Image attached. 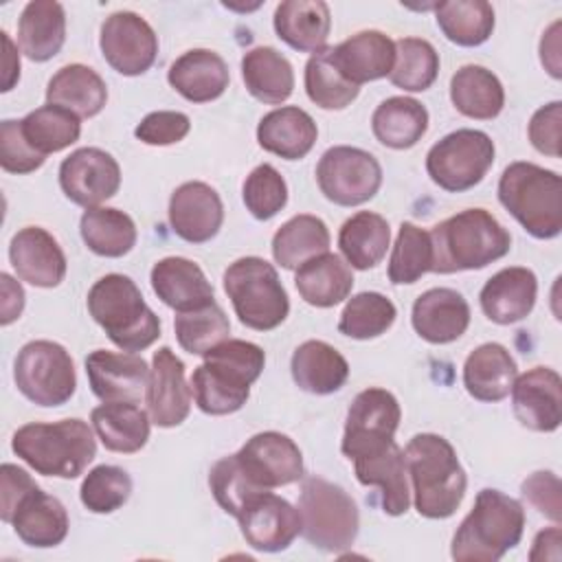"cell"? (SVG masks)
Listing matches in <instances>:
<instances>
[{
    "mask_svg": "<svg viewBox=\"0 0 562 562\" xmlns=\"http://www.w3.org/2000/svg\"><path fill=\"white\" fill-rule=\"evenodd\" d=\"M522 496L547 518L560 522L562 501H560V479L553 472H533L522 481Z\"/></svg>",
    "mask_w": 562,
    "mask_h": 562,
    "instance_id": "cell-57",
    "label": "cell"
},
{
    "mask_svg": "<svg viewBox=\"0 0 562 562\" xmlns=\"http://www.w3.org/2000/svg\"><path fill=\"white\" fill-rule=\"evenodd\" d=\"M173 329H176L178 345L184 351L193 356H204L228 338L231 323L224 310L213 301L191 312H178L173 321Z\"/></svg>",
    "mask_w": 562,
    "mask_h": 562,
    "instance_id": "cell-49",
    "label": "cell"
},
{
    "mask_svg": "<svg viewBox=\"0 0 562 562\" xmlns=\"http://www.w3.org/2000/svg\"><path fill=\"white\" fill-rule=\"evenodd\" d=\"M400 404L386 389H364L360 391L349 411L342 432L340 450L347 459H353L367 450H373L393 439L400 426Z\"/></svg>",
    "mask_w": 562,
    "mask_h": 562,
    "instance_id": "cell-13",
    "label": "cell"
},
{
    "mask_svg": "<svg viewBox=\"0 0 562 562\" xmlns=\"http://www.w3.org/2000/svg\"><path fill=\"white\" fill-rule=\"evenodd\" d=\"M516 419L536 432H553L562 422V380L549 367H533L512 384Z\"/></svg>",
    "mask_w": 562,
    "mask_h": 562,
    "instance_id": "cell-20",
    "label": "cell"
},
{
    "mask_svg": "<svg viewBox=\"0 0 562 562\" xmlns=\"http://www.w3.org/2000/svg\"><path fill=\"white\" fill-rule=\"evenodd\" d=\"M529 140L531 145L551 158H560V138H562V103L551 101L538 108L529 121Z\"/></svg>",
    "mask_w": 562,
    "mask_h": 562,
    "instance_id": "cell-56",
    "label": "cell"
},
{
    "mask_svg": "<svg viewBox=\"0 0 562 562\" xmlns=\"http://www.w3.org/2000/svg\"><path fill=\"white\" fill-rule=\"evenodd\" d=\"M356 468V479L362 485L380 487L382 492V509L389 516H402L411 505V490L406 481V463L404 450L395 443V439L367 450L351 459Z\"/></svg>",
    "mask_w": 562,
    "mask_h": 562,
    "instance_id": "cell-23",
    "label": "cell"
},
{
    "mask_svg": "<svg viewBox=\"0 0 562 562\" xmlns=\"http://www.w3.org/2000/svg\"><path fill=\"white\" fill-rule=\"evenodd\" d=\"M413 329L432 345L461 338L470 325V305L452 288H430L413 303Z\"/></svg>",
    "mask_w": 562,
    "mask_h": 562,
    "instance_id": "cell-24",
    "label": "cell"
},
{
    "mask_svg": "<svg viewBox=\"0 0 562 562\" xmlns=\"http://www.w3.org/2000/svg\"><path fill=\"white\" fill-rule=\"evenodd\" d=\"M237 520L246 542L263 553L288 549L301 533L299 509L272 492L252 498Z\"/></svg>",
    "mask_w": 562,
    "mask_h": 562,
    "instance_id": "cell-18",
    "label": "cell"
},
{
    "mask_svg": "<svg viewBox=\"0 0 562 562\" xmlns=\"http://www.w3.org/2000/svg\"><path fill=\"white\" fill-rule=\"evenodd\" d=\"M35 485L31 474L13 463H2L0 468V518L7 522L18 501Z\"/></svg>",
    "mask_w": 562,
    "mask_h": 562,
    "instance_id": "cell-58",
    "label": "cell"
},
{
    "mask_svg": "<svg viewBox=\"0 0 562 562\" xmlns=\"http://www.w3.org/2000/svg\"><path fill=\"white\" fill-rule=\"evenodd\" d=\"M13 380L18 391L37 406H61L77 389L75 362L53 340L26 342L15 356Z\"/></svg>",
    "mask_w": 562,
    "mask_h": 562,
    "instance_id": "cell-10",
    "label": "cell"
},
{
    "mask_svg": "<svg viewBox=\"0 0 562 562\" xmlns=\"http://www.w3.org/2000/svg\"><path fill=\"white\" fill-rule=\"evenodd\" d=\"M222 222L224 204L211 184L191 180L171 193L169 224L180 239L189 244H204L220 233Z\"/></svg>",
    "mask_w": 562,
    "mask_h": 562,
    "instance_id": "cell-21",
    "label": "cell"
},
{
    "mask_svg": "<svg viewBox=\"0 0 562 562\" xmlns=\"http://www.w3.org/2000/svg\"><path fill=\"white\" fill-rule=\"evenodd\" d=\"M321 193L338 206H358L369 202L382 184V167L373 154L336 145L329 147L316 165Z\"/></svg>",
    "mask_w": 562,
    "mask_h": 562,
    "instance_id": "cell-12",
    "label": "cell"
},
{
    "mask_svg": "<svg viewBox=\"0 0 562 562\" xmlns=\"http://www.w3.org/2000/svg\"><path fill=\"white\" fill-rule=\"evenodd\" d=\"M88 312L121 351H143L160 336V321L138 285L119 272L105 274L88 292Z\"/></svg>",
    "mask_w": 562,
    "mask_h": 562,
    "instance_id": "cell-6",
    "label": "cell"
},
{
    "mask_svg": "<svg viewBox=\"0 0 562 562\" xmlns=\"http://www.w3.org/2000/svg\"><path fill=\"white\" fill-rule=\"evenodd\" d=\"M9 259L15 274L35 288H55L66 277V255L57 239L40 228H20L9 244Z\"/></svg>",
    "mask_w": 562,
    "mask_h": 562,
    "instance_id": "cell-22",
    "label": "cell"
},
{
    "mask_svg": "<svg viewBox=\"0 0 562 562\" xmlns=\"http://www.w3.org/2000/svg\"><path fill=\"white\" fill-rule=\"evenodd\" d=\"M11 448L37 474L57 479L79 476L97 454L92 428L77 417L24 424L15 430Z\"/></svg>",
    "mask_w": 562,
    "mask_h": 562,
    "instance_id": "cell-5",
    "label": "cell"
},
{
    "mask_svg": "<svg viewBox=\"0 0 562 562\" xmlns=\"http://www.w3.org/2000/svg\"><path fill=\"white\" fill-rule=\"evenodd\" d=\"M90 422L101 443L112 452H138L149 439V415L134 402H103L92 408Z\"/></svg>",
    "mask_w": 562,
    "mask_h": 562,
    "instance_id": "cell-37",
    "label": "cell"
},
{
    "mask_svg": "<svg viewBox=\"0 0 562 562\" xmlns=\"http://www.w3.org/2000/svg\"><path fill=\"white\" fill-rule=\"evenodd\" d=\"M518 375L512 353L498 342L476 347L463 364V386L479 402H501Z\"/></svg>",
    "mask_w": 562,
    "mask_h": 562,
    "instance_id": "cell-32",
    "label": "cell"
},
{
    "mask_svg": "<svg viewBox=\"0 0 562 562\" xmlns=\"http://www.w3.org/2000/svg\"><path fill=\"white\" fill-rule=\"evenodd\" d=\"M430 270H432L430 233L411 222H402L395 246L391 250V259H389V281L395 285L415 283Z\"/></svg>",
    "mask_w": 562,
    "mask_h": 562,
    "instance_id": "cell-50",
    "label": "cell"
},
{
    "mask_svg": "<svg viewBox=\"0 0 562 562\" xmlns=\"http://www.w3.org/2000/svg\"><path fill=\"white\" fill-rule=\"evenodd\" d=\"M540 61L553 79L562 77V70H560V20H555L540 40Z\"/></svg>",
    "mask_w": 562,
    "mask_h": 562,
    "instance_id": "cell-60",
    "label": "cell"
},
{
    "mask_svg": "<svg viewBox=\"0 0 562 562\" xmlns=\"http://www.w3.org/2000/svg\"><path fill=\"white\" fill-rule=\"evenodd\" d=\"M105 61L125 77L147 72L158 55V37L149 22L134 11H116L101 24L99 37Z\"/></svg>",
    "mask_w": 562,
    "mask_h": 562,
    "instance_id": "cell-14",
    "label": "cell"
},
{
    "mask_svg": "<svg viewBox=\"0 0 562 562\" xmlns=\"http://www.w3.org/2000/svg\"><path fill=\"white\" fill-rule=\"evenodd\" d=\"M0 281H2V305H0L2 307V316H0V323L9 325V323H13L22 314L24 290L7 272L0 274Z\"/></svg>",
    "mask_w": 562,
    "mask_h": 562,
    "instance_id": "cell-59",
    "label": "cell"
},
{
    "mask_svg": "<svg viewBox=\"0 0 562 562\" xmlns=\"http://www.w3.org/2000/svg\"><path fill=\"white\" fill-rule=\"evenodd\" d=\"M397 310L391 299L380 292H360L351 296L338 321V331L356 340L382 336L395 323Z\"/></svg>",
    "mask_w": 562,
    "mask_h": 562,
    "instance_id": "cell-48",
    "label": "cell"
},
{
    "mask_svg": "<svg viewBox=\"0 0 562 562\" xmlns=\"http://www.w3.org/2000/svg\"><path fill=\"white\" fill-rule=\"evenodd\" d=\"M156 296L176 312H191L215 301L213 285L204 270L184 257H165L149 274Z\"/></svg>",
    "mask_w": 562,
    "mask_h": 562,
    "instance_id": "cell-27",
    "label": "cell"
},
{
    "mask_svg": "<svg viewBox=\"0 0 562 562\" xmlns=\"http://www.w3.org/2000/svg\"><path fill=\"white\" fill-rule=\"evenodd\" d=\"M209 485H211V492H213L217 505L235 518L244 512V507L252 498H257L263 492H270V490H261L259 485H255V481L241 468L237 454L222 457L220 461L213 463V468L209 472Z\"/></svg>",
    "mask_w": 562,
    "mask_h": 562,
    "instance_id": "cell-51",
    "label": "cell"
},
{
    "mask_svg": "<svg viewBox=\"0 0 562 562\" xmlns=\"http://www.w3.org/2000/svg\"><path fill=\"white\" fill-rule=\"evenodd\" d=\"M40 156L22 134L20 121L7 119L0 123V165L9 173H31L44 165Z\"/></svg>",
    "mask_w": 562,
    "mask_h": 562,
    "instance_id": "cell-54",
    "label": "cell"
},
{
    "mask_svg": "<svg viewBox=\"0 0 562 562\" xmlns=\"http://www.w3.org/2000/svg\"><path fill=\"white\" fill-rule=\"evenodd\" d=\"M263 364L266 353L259 345L226 338L204 353V362L191 375V393L198 408L206 415H231L239 411Z\"/></svg>",
    "mask_w": 562,
    "mask_h": 562,
    "instance_id": "cell-1",
    "label": "cell"
},
{
    "mask_svg": "<svg viewBox=\"0 0 562 562\" xmlns=\"http://www.w3.org/2000/svg\"><path fill=\"white\" fill-rule=\"evenodd\" d=\"M235 454L246 474L261 490L290 485L303 479V454L283 432H257Z\"/></svg>",
    "mask_w": 562,
    "mask_h": 562,
    "instance_id": "cell-16",
    "label": "cell"
},
{
    "mask_svg": "<svg viewBox=\"0 0 562 562\" xmlns=\"http://www.w3.org/2000/svg\"><path fill=\"white\" fill-rule=\"evenodd\" d=\"M329 29L331 15L323 0H285L274 9V31L294 50L316 53L325 48Z\"/></svg>",
    "mask_w": 562,
    "mask_h": 562,
    "instance_id": "cell-33",
    "label": "cell"
},
{
    "mask_svg": "<svg viewBox=\"0 0 562 562\" xmlns=\"http://www.w3.org/2000/svg\"><path fill=\"white\" fill-rule=\"evenodd\" d=\"M20 127L29 145L44 158L48 154L70 147L72 143L79 140V134H81L79 116L50 103L20 119Z\"/></svg>",
    "mask_w": 562,
    "mask_h": 562,
    "instance_id": "cell-45",
    "label": "cell"
},
{
    "mask_svg": "<svg viewBox=\"0 0 562 562\" xmlns=\"http://www.w3.org/2000/svg\"><path fill=\"white\" fill-rule=\"evenodd\" d=\"M547 549L553 551V555L560 560V527H551L544 529L536 536L533 540V549L529 553V560H547Z\"/></svg>",
    "mask_w": 562,
    "mask_h": 562,
    "instance_id": "cell-62",
    "label": "cell"
},
{
    "mask_svg": "<svg viewBox=\"0 0 562 562\" xmlns=\"http://www.w3.org/2000/svg\"><path fill=\"white\" fill-rule=\"evenodd\" d=\"M83 244L99 257H123L136 244V224L134 220L110 206L86 209L79 222Z\"/></svg>",
    "mask_w": 562,
    "mask_h": 562,
    "instance_id": "cell-42",
    "label": "cell"
},
{
    "mask_svg": "<svg viewBox=\"0 0 562 562\" xmlns=\"http://www.w3.org/2000/svg\"><path fill=\"white\" fill-rule=\"evenodd\" d=\"M432 270L452 274L461 270H481L505 257L512 248L507 228L485 209H465L430 231Z\"/></svg>",
    "mask_w": 562,
    "mask_h": 562,
    "instance_id": "cell-3",
    "label": "cell"
},
{
    "mask_svg": "<svg viewBox=\"0 0 562 562\" xmlns=\"http://www.w3.org/2000/svg\"><path fill=\"white\" fill-rule=\"evenodd\" d=\"M18 40L31 61L53 59L66 40V13L55 0H33L22 9Z\"/></svg>",
    "mask_w": 562,
    "mask_h": 562,
    "instance_id": "cell-34",
    "label": "cell"
},
{
    "mask_svg": "<svg viewBox=\"0 0 562 562\" xmlns=\"http://www.w3.org/2000/svg\"><path fill=\"white\" fill-rule=\"evenodd\" d=\"M0 35H2V46H4V53H2V92H9V90H13V86L20 79V55H18V48L11 42L9 33L2 31Z\"/></svg>",
    "mask_w": 562,
    "mask_h": 562,
    "instance_id": "cell-61",
    "label": "cell"
},
{
    "mask_svg": "<svg viewBox=\"0 0 562 562\" xmlns=\"http://www.w3.org/2000/svg\"><path fill=\"white\" fill-rule=\"evenodd\" d=\"M538 296V279L529 268L512 266L498 270L479 294L483 314L498 325H512L531 314Z\"/></svg>",
    "mask_w": 562,
    "mask_h": 562,
    "instance_id": "cell-26",
    "label": "cell"
},
{
    "mask_svg": "<svg viewBox=\"0 0 562 562\" xmlns=\"http://www.w3.org/2000/svg\"><path fill=\"white\" fill-rule=\"evenodd\" d=\"M522 529V505L501 490L485 487L459 525L450 555L457 562H496L520 542Z\"/></svg>",
    "mask_w": 562,
    "mask_h": 562,
    "instance_id": "cell-4",
    "label": "cell"
},
{
    "mask_svg": "<svg viewBox=\"0 0 562 562\" xmlns=\"http://www.w3.org/2000/svg\"><path fill=\"white\" fill-rule=\"evenodd\" d=\"M437 26L457 46H481L494 31V9L485 0H450L435 4Z\"/></svg>",
    "mask_w": 562,
    "mask_h": 562,
    "instance_id": "cell-44",
    "label": "cell"
},
{
    "mask_svg": "<svg viewBox=\"0 0 562 562\" xmlns=\"http://www.w3.org/2000/svg\"><path fill=\"white\" fill-rule=\"evenodd\" d=\"M301 533L316 549L340 553L358 536L360 516L356 501L336 483L321 476H307L299 496Z\"/></svg>",
    "mask_w": 562,
    "mask_h": 562,
    "instance_id": "cell-9",
    "label": "cell"
},
{
    "mask_svg": "<svg viewBox=\"0 0 562 562\" xmlns=\"http://www.w3.org/2000/svg\"><path fill=\"white\" fill-rule=\"evenodd\" d=\"M439 75V55L435 46L419 37L395 42V64L389 75L391 83L406 92L428 90Z\"/></svg>",
    "mask_w": 562,
    "mask_h": 562,
    "instance_id": "cell-47",
    "label": "cell"
},
{
    "mask_svg": "<svg viewBox=\"0 0 562 562\" xmlns=\"http://www.w3.org/2000/svg\"><path fill=\"white\" fill-rule=\"evenodd\" d=\"M59 187L68 200L92 209L119 191L121 167L108 151L99 147H81L61 160Z\"/></svg>",
    "mask_w": 562,
    "mask_h": 562,
    "instance_id": "cell-15",
    "label": "cell"
},
{
    "mask_svg": "<svg viewBox=\"0 0 562 562\" xmlns=\"http://www.w3.org/2000/svg\"><path fill=\"white\" fill-rule=\"evenodd\" d=\"M305 92L323 110H342L358 97L360 88L340 75L331 59V46H325L312 53L305 64Z\"/></svg>",
    "mask_w": 562,
    "mask_h": 562,
    "instance_id": "cell-46",
    "label": "cell"
},
{
    "mask_svg": "<svg viewBox=\"0 0 562 562\" xmlns=\"http://www.w3.org/2000/svg\"><path fill=\"white\" fill-rule=\"evenodd\" d=\"M290 371L296 386L314 395L336 393L349 378L345 356L325 340L301 342L292 353Z\"/></svg>",
    "mask_w": 562,
    "mask_h": 562,
    "instance_id": "cell-30",
    "label": "cell"
},
{
    "mask_svg": "<svg viewBox=\"0 0 562 562\" xmlns=\"http://www.w3.org/2000/svg\"><path fill=\"white\" fill-rule=\"evenodd\" d=\"M86 373L92 393L101 402H134L147 393L149 367L132 351L97 349L86 358Z\"/></svg>",
    "mask_w": 562,
    "mask_h": 562,
    "instance_id": "cell-17",
    "label": "cell"
},
{
    "mask_svg": "<svg viewBox=\"0 0 562 562\" xmlns=\"http://www.w3.org/2000/svg\"><path fill=\"white\" fill-rule=\"evenodd\" d=\"M316 136L318 127L314 119L296 105L277 108L268 112L257 125L259 145L285 160H299L307 156L316 143Z\"/></svg>",
    "mask_w": 562,
    "mask_h": 562,
    "instance_id": "cell-31",
    "label": "cell"
},
{
    "mask_svg": "<svg viewBox=\"0 0 562 562\" xmlns=\"http://www.w3.org/2000/svg\"><path fill=\"white\" fill-rule=\"evenodd\" d=\"M244 204L255 220L274 217L288 202V184L283 176L268 162L255 167L241 187Z\"/></svg>",
    "mask_w": 562,
    "mask_h": 562,
    "instance_id": "cell-53",
    "label": "cell"
},
{
    "mask_svg": "<svg viewBox=\"0 0 562 562\" xmlns=\"http://www.w3.org/2000/svg\"><path fill=\"white\" fill-rule=\"evenodd\" d=\"M46 101L77 114L79 119H90L103 110L108 101V88L99 72L92 68L83 64H68L50 77Z\"/></svg>",
    "mask_w": 562,
    "mask_h": 562,
    "instance_id": "cell-35",
    "label": "cell"
},
{
    "mask_svg": "<svg viewBox=\"0 0 562 562\" xmlns=\"http://www.w3.org/2000/svg\"><path fill=\"white\" fill-rule=\"evenodd\" d=\"M191 386L184 380V362L169 349L154 353L147 382V413L151 424L160 428L180 426L191 411Z\"/></svg>",
    "mask_w": 562,
    "mask_h": 562,
    "instance_id": "cell-19",
    "label": "cell"
},
{
    "mask_svg": "<svg viewBox=\"0 0 562 562\" xmlns=\"http://www.w3.org/2000/svg\"><path fill=\"white\" fill-rule=\"evenodd\" d=\"M294 285L301 299L314 307H334L351 294V268L334 252H323L296 268Z\"/></svg>",
    "mask_w": 562,
    "mask_h": 562,
    "instance_id": "cell-36",
    "label": "cell"
},
{
    "mask_svg": "<svg viewBox=\"0 0 562 562\" xmlns=\"http://www.w3.org/2000/svg\"><path fill=\"white\" fill-rule=\"evenodd\" d=\"M132 494V479L123 468L97 465L92 468L79 490V498L92 514H112L127 503Z\"/></svg>",
    "mask_w": 562,
    "mask_h": 562,
    "instance_id": "cell-52",
    "label": "cell"
},
{
    "mask_svg": "<svg viewBox=\"0 0 562 562\" xmlns=\"http://www.w3.org/2000/svg\"><path fill=\"white\" fill-rule=\"evenodd\" d=\"M226 61L209 48H191L182 53L167 72L169 86L191 103H206L224 94L228 88Z\"/></svg>",
    "mask_w": 562,
    "mask_h": 562,
    "instance_id": "cell-29",
    "label": "cell"
},
{
    "mask_svg": "<svg viewBox=\"0 0 562 562\" xmlns=\"http://www.w3.org/2000/svg\"><path fill=\"white\" fill-rule=\"evenodd\" d=\"M191 130V121L184 112L158 110L149 112L134 130V136L145 145H173L180 143Z\"/></svg>",
    "mask_w": 562,
    "mask_h": 562,
    "instance_id": "cell-55",
    "label": "cell"
},
{
    "mask_svg": "<svg viewBox=\"0 0 562 562\" xmlns=\"http://www.w3.org/2000/svg\"><path fill=\"white\" fill-rule=\"evenodd\" d=\"M494 140L481 130H457L428 149L426 171L430 180L450 193L479 184L494 165Z\"/></svg>",
    "mask_w": 562,
    "mask_h": 562,
    "instance_id": "cell-11",
    "label": "cell"
},
{
    "mask_svg": "<svg viewBox=\"0 0 562 562\" xmlns=\"http://www.w3.org/2000/svg\"><path fill=\"white\" fill-rule=\"evenodd\" d=\"M498 200L536 239H553L562 231V180L533 162H512L498 180Z\"/></svg>",
    "mask_w": 562,
    "mask_h": 562,
    "instance_id": "cell-7",
    "label": "cell"
},
{
    "mask_svg": "<svg viewBox=\"0 0 562 562\" xmlns=\"http://www.w3.org/2000/svg\"><path fill=\"white\" fill-rule=\"evenodd\" d=\"M224 292L241 325L257 331L279 327L290 312L288 292L274 266L261 257L233 261L224 272Z\"/></svg>",
    "mask_w": 562,
    "mask_h": 562,
    "instance_id": "cell-8",
    "label": "cell"
},
{
    "mask_svg": "<svg viewBox=\"0 0 562 562\" xmlns=\"http://www.w3.org/2000/svg\"><path fill=\"white\" fill-rule=\"evenodd\" d=\"M406 474L413 483L415 509L424 518H448L465 496V470L448 439L435 432L415 435L404 450Z\"/></svg>",
    "mask_w": 562,
    "mask_h": 562,
    "instance_id": "cell-2",
    "label": "cell"
},
{
    "mask_svg": "<svg viewBox=\"0 0 562 562\" xmlns=\"http://www.w3.org/2000/svg\"><path fill=\"white\" fill-rule=\"evenodd\" d=\"M246 90L261 103H283L294 90V70L288 57L272 46L250 48L241 59Z\"/></svg>",
    "mask_w": 562,
    "mask_h": 562,
    "instance_id": "cell-39",
    "label": "cell"
},
{
    "mask_svg": "<svg viewBox=\"0 0 562 562\" xmlns=\"http://www.w3.org/2000/svg\"><path fill=\"white\" fill-rule=\"evenodd\" d=\"M373 136L391 149H408L428 130V110L411 97L384 99L371 116Z\"/></svg>",
    "mask_w": 562,
    "mask_h": 562,
    "instance_id": "cell-40",
    "label": "cell"
},
{
    "mask_svg": "<svg viewBox=\"0 0 562 562\" xmlns=\"http://www.w3.org/2000/svg\"><path fill=\"white\" fill-rule=\"evenodd\" d=\"M391 231L389 222L371 211H360L351 215L338 233V248L347 266L356 270L375 268L389 248Z\"/></svg>",
    "mask_w": 562,
    "mask_h": 562,
    "instance_id": "cell-41",
    "label": "cell"
},
{
    "mask_svg": "<svg viewBox=\"0 0 562 562\" xmlns=\"http://www.w3.org/2000/svg\"><path fill=\"white\" fill-rule=\"evenodd\" d=\"M18 538L37 549L57 547L68 536V512L59 498L42 492L37 483L18 501L9 520Z\"/></svg>",
    "mask_w": 562,
    "mask_h": 562,
    "instance_id": "cell-25",
    "label": "cell"
},
{
    "mask_svg": "<svg viewBox=\"0 0 562 562\" xmlns=\"http://www.w3.org/2000/svg\"><path fill=\"white\" fill-rule=\"evenodd\" d=\"M452 105L468 119H496L505 105V90L501 79L476 64L459 68L450 79Z\"/></svg>",
    "mask_w": 562,
    "mask_h": 562,
    "instance_id": "cell-38",
    "label": "cell"
},
{
    "mask_svg": "<svg viewBox=\"0 0 562 562\" xmlns=\"http://www.w3.org/2000/svg\"><path fill=\"white\" fill-rule=\"evenodd\" d=\"M329 231L316 215H294L272 237V257L285 270H296L316 255L327 252Z\"/></svg>",
    "mask_w": 562,
    "mask_h": 562,
    "instance_id": "cell-43",
    "label": "cell"
},
{
    "mask_svg": "<svg viewBox=\"0 0 562 562\" xmlns=\"http://www.w3.org/2000/svg\"><path fill=\"white\" fill-rule=\"evenodd\" d=\"M331 59L340 75L360 88L367 81L391 75L395 64V42L380 31H360L338 46H331Z\"/></svg>",
    "mask_w": 562,
    "mask_h": 562,
    "instance_id": "cell-28",
    "label": "cell"
}]
</instances>
